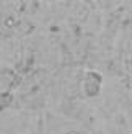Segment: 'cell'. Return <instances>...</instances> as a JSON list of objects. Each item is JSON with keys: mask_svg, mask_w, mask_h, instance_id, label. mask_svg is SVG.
<instances>
[{"mask_svg": "<svg viewBox=\"0 0 132 134\" xmlns=\"http://www.w3.org/2000/svg\"><path fill=\"white\" fill-rule=\"evenodd\" d=\"M101 85H103V77L98 72L90 70V72H87V75L83 79V83H82L83 93L87 97H90V98L98 97L100 92H101Z\"/></svg>", "mask_w": 132, "mask_h": 134, "instance_id": "1", "label": "cell"}, {"mask_svg": "<svg viewBox=\"0 0 132 134\" xmlns=\"http://www.w3.org/2000/svg\"><path fill=\"white\" fill-rule=\"evenodd\" d=\"M11 103V95L10 93H0V110L7 108Z\"/></svg>", "mask_w": 132, "mask_h": 134, "instance_id": "2", "label": "cell"}]
</instances>
